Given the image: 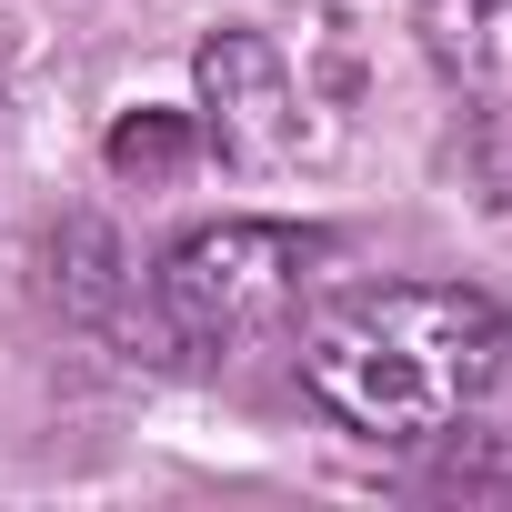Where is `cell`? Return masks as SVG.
Segmentation results:
<instances>
[{
	"label": "cell",
	"mask_w": 512,
	"mask_h": 512,
	"mask_svg": "<svg viewBox=\"0 0 512 512\" xmlns=\"http://www.w3.org/2000/svg\"><path fill=\"white\" fill-rule=\"evenodd\" d=\"M332 241L322 231H292V221H211L191 231L171 262H161V312L181 342L201 352H231V342H262L302 312V292L322 282Z\"/></svg>",
	"instance_id": "cell-2"
},
{
	"label": "cell",
	"mask_w": 512,
	"mask_h": 512,
	"mask_svg": "<svg viewBox=\"0 0 512 512\" xmlns=\"http://www.w3.org/2000/svg\"><path fill=\"white\" fill-rule=\"evenodd\" d=\"M302 382L362 442H442L512 392V322L462 282H382L302 332Z\"/></svg>",
	"instance_id": "cell-1"
},
{
	"label": "cell",
	"mask_w": 512,
	"mask_h": 512,
	"mask_svg": "<svg viewBox=\"0 0 512 512\" xmlns=\"http://www.w3.org/2000/svg\"><path fill=\"white\" fill-rule=\"evenodd\" d=\"M201 101H211V131L241 151V161H282L302 141V111H292V71L262 31H221L201 51Z\"/></svg>",
	"instance_id": "cell-3"
},
{
	"label": "cell",
	"mask_w": 512,
	"mask_h": 512,
	"mask_svg": "<svg viewBox=\"0 0 512 512\" xmlns=\"http://www.w3.org/2000/svg\"><path fill=\"white\" fill-rule=\"evenodd\" d=\"M181 151H191V131H181L171 111H141V121H121V131H111V171H141V181L181 171Z\"/></svg>",
	"instance_id": "cell-5"
},
{
	"label": "cell",
	"mask_w": 512,
	"mask_h": 512,
	"mask_svg": "<svg viewBox=\"0 0 512 512\" xmlns=\"http://www.w3.org/2000/svg\"><path fill=\"white\" fill-rule=\"evenodd\" d=\"M422 51L442 61L452 91L512 121V0H422Z\"/></svg>",
	"instance_id": "cell-4"
}]
</instances>
